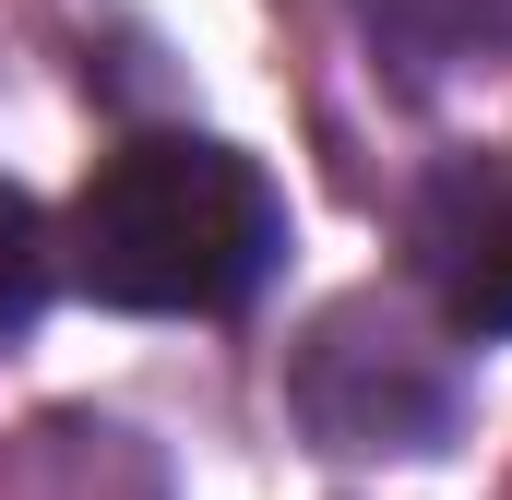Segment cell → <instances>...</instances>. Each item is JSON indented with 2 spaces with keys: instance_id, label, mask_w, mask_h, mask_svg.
I'll return each instance as SVG.
<instances>
[{
  "instance_id": "cell-1",
  "label": "cell",
  "mask_w": 512,
  "mask_h": 500,
  "mask_svg": "<svg viewBox=\"0 0 512 500\" xmlns=\"http://www.w3.org/2000/svg\"><path fill=\"white\" fill-rule=\"evenodd\" d=\"M72 286L96 310H155V322H191V310H239L274 250V179L251 155L203 143V131H143L120 155H96L84 203H72Z\"/></svg>"
},
{
  "instance_id": "cell-2",
  "label": "cell",
  "mask_w": 512,
  "mask_h": 500,
  "mask_svg": "<svg viewBox=\"0 0 512 500\" xmlns=\"http://www.w3.org/2000/svg\"><path fill=\"white\" fill-rule=\"evenodd\" d=\"M417 274L453 310V334H512V179L453 155L417 191Z\"/></svg>"
},
{
  "instance_id": "cell-3",
  "label": "cell",
  "mask_w": 512,
  "mask_h": 500,
  "mask_svg": "<svg viewBox=\"0 0 512 500\" xmlns=\"http://www.w3.org/2000/svg\"><path fill=\"white\" fill-rule=\"evenodd\" d=\"M405 60H477V48H512V0H358Z\"/></svg>"
},
{
  "instance_id": "cell-4",
  "label": "cell",
  "mask_w": 512,
  "mask_h": 500,
  "mask_svg": "<svg viewBox=\"0 0 512 500\" xmlns=\"http://www.w3.org/2000/svg\"><path fill=\"white\" fill-rule=\"evenodd\" d=\"M36 298H48V215L0 179V334H24Z\"/></svg>"
}]
</instances>
